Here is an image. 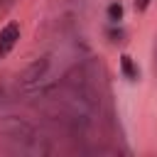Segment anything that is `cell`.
I'll use <instances>...</instances> for the list:
<instances>
[{"mask_svg": "<svg viewBox=\"0 0 157 157\" xmlns=\"http://www.w3.org/2000/svg\"><path fill=\"white\" fill-rule=\"evenodd\" d=\"M17 39H20V25L17 22H7L0 29V59L12 52V47L17 44Z\"/></svg>", "mask_w": 157, "mask_h": 157, "instance_id": "1", "label": "cell"}, {"mask_svg": "<svg viewBox=\"0 0 157 157\" xmlns=\"http://www.w3.org/2000/svg\"><path fill=\"white\" fill-rule=\"evenodd\" d=\"M120 69H123V74H125L130 81H135V78H137V66L132 64V59H130L128 54H123V56H120Z\"/></svg>", "mask_w": 157, "mask_h": 157, "instance_id": "2", "label": "cell"}, {"mask_svg": "<svg viewBox=\"0 0 157 157\" xmlns=\"http://www.w3.org/2000/svg\"><path fill=\"white\" fill-rule=\"evenodd\" d=\"M108 17H110V20H120V17H123V5H120V2L108 5Z\"/></svg>", "mask_w": 157, "mask_h": 157, "instance_id": "3", "label": "cell"}, {"mask_svg": "<svg viewBox=\"0 0 157 157\" xmlns=\"http://www.w3.org/2000/svg\"><path fill=\"white\" fill-rule=\"evenodd\" d=\"M150 2H152V0H135V10H140V12H142V10H147V7H150Z\"/></svg>", "mask_w": 157, "mask_h": 157, "instance_id": "4", "label": "cell"}]
</instances>
